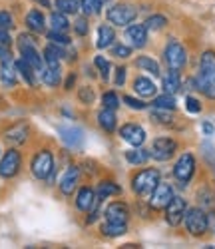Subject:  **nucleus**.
Here are the masks:
<instances>
[{
    "label": "nucleus",
    "instance_id": "nucleus-1",
    "mask_svg": "<svg viewBox=\"0 0 215 249\" xmlns=\"http://www.w3.org/2000/svg\"><path fill=\"white\" fill-rule=\"evenodd\" d=\"M30 172L36 179L40 181H46L52 178V172H54V158H52V152L50 150H40L36 152V156L32 158L30 161Z\"/></svg>",
    "mask_w": 215,
    "mask_h": 249
},
{
    "label": "nucleus",
    "instance_id": "nucleus-2",
    "mask_svg": "<svg viewBox=\"0 0 215 249\" xmlns=\"http://www.w3.org/2000/svg\"><path fill=\"white\" fill-rule=\"evenodd\" d=\"M158 183H160V172L147 168V170H142L140 174L134 176L132 188L138 196H152V192L156 190Z\"/></svg>",
    "mask_w": 215,
    "mask_h": 249
},
{
    "label": "nucleus",
    "instance_id": "nucleus-3",
    "mask_svg": "<svg viewBox=\"0 0 215 249\" xmlns=\"http://www.w3.org/2000/svg\"><path fill=\"white\" fill-rule=\"evenodd\" d=\"M183 223H185V230L191 233V235H203L207 231V227H209V217L203 210H199V207H191V210L185 212L183 215Z\"/></svg>",
    "mask_w": 215,
    "mask_h": 249
},
{
    "label": "nucleus",
    "instance_id": "nucleus-4",
    "mask_svg": "<svg viewBox=\"0 0 215 249\" xmlns=\"http://www.w3.org/2000/svg\"><path fill=\"white\" fill-rule=\"evenodd\" d=\"M20 168H22V156H20L18 150L10 148L0 156V178L12 179V178L18 176Z\"/></svg>",
    "mask_w": 215,
    "mask_h": 249
},
{
    "label": "nucleus",
    "instance_id": "nucleus-5",
    "mask_svg": "<svg viewBox=\"0 0 215 249\" xmlns=\"http://www.w3.org/2000/svg\"><path fill=\"white\" fill-rule=\"evenodd\" d=\"M163 60L169 66V70H181L185 66V60H187L185 48L178 42V40L171 38L167 42V46H165V50H163Z\"/></svg>",
    "mask_w": 215,
    "mask_h": 249
},
{
    "label": "nucleus",
    "instance_id": "nucleus-6",
    "mask_svg": "<svg viewBox=\"0 0 215 249\" xmlns=\"http://www.w3.org/2000/svg\"><path fill=\"white\" fill-rule=\"evenodd\" d=\"M138 16V10L134 6L127 4H116L112 8H108V22H112L116 26H130Z\"/></svg>",
    "mask_w": 215,
    "mask_h": 249
},
{
    "label": "nucleus",
    "instance_id": "nucleus-7",
    "mask_svg": "<svg viewBox=\"0 0 215 249\" xmlns=\"http://www.w3.org/2000/svg\"><path fill=\"white\" fill-rule=\"evenodd\" d=\"M193 172H196V158H193V154L189 152L181 154V158L174 165V178L179 183H187L193 178Z\"/></svg>",
    "mask_w": 215,
    "mask_h": 249
},
{
    "label": "nucleus",
    "instance_id": "nucleus-8",
    "mask_svg": "<svg viewBox=\"0 0 215 249\" xmlns=\"http://www.w3.org/2000/svg\"><path fill=\"white\" fill-rule=\"evenodd\" d=\"M171 197H174V188H171L169 183H165V181H160L156 185V190L152 192L149 205H152L154 210H165L167 203L171 201Z\"/></svg>",
    "mask_w": 215,
    "mask_h": 249
},
{
    "label": "nucleus",
    "instance_id": "nucleus-9",
    "mask_svg": "<svg viewBox=\"0 0 215 249\" xmlns=\"http://www.w3.org/2000/svg\"><path fill=\"white\" fill-rule=\"evenodd\" d=\"M185 212H187V205H185V199L183 197H171V201L167 203V207H165V219H167V223L169 225H179L181 221H183V215H185Z\"/></svg>",
    "mask_w": 215,
    "mask_h": 249
},
{
    "label": "nucleus",
    "instance_id": "nucleus-10",
    "mask_svg": "<svg viewBox=\"0 0 215 249\" xmlns=\"http://www.w3.org/2000/svg\"><path fill=\"white\" fill-rule=\"evenodd\" d=\"M178 150V143L174 140H169V138H158L154 142V146H152V158L158 160V161H167L171 156L176 154Z\"/></svg>",
    "mask_w": 215,
    "mask_h": 249
},
{
    "label": "nucleus",
    "instance_id": "nucleus-11",
    "mask_svg": "<svg viewBox=\"0 0 215 249\" xmlns=\"http://www.w3.org/2000/svg\"><path fill=\"white\" fill-rule=\"evenodd\" d=\"M120 138L130 143V146L140 148L145 142V130L142 126H138V124H124L120 128Z\"/></svg>",
    "mask_w": 215,
    "mask_h": 249
},
{
    "label": "nucleus",
    "instance_id": "nucleus-12",
    "mask_svg": "<svg viewBox=\"0 0 215 249\" xmlns=\"http://www.w3.org/2000/svg\"><path fill=\"white\" fill-rule=\"evenodd\" d=\"M106 221H114V223H127V217H130V210L124 201H114L106 207Z\"/></svg>",
    "mask_w": 215,
    "mask_h": 249
},
{
    "label": "nucleus",
    "instance_id": "nucleus-13",
    "mask_svg": "<svg viewBox=\"0 0 215 249\" xmlns=\"http://www.w3.org/2000/svg\"><path fill=\"white\" fill-rule=\"evenodd\" d=\"M18 50H20V58H24L36 72H42V70H44V56L38 52L36 44H30V46H18Z\"/></svg>",
    "mask_w": 215,
    "mask_h": 249
},
{
    "label": "nucleus",
    "instance_id": "nucleus-14",
    "mask_svg": "<svg viewBox=\"0 0 215 249\" xmlns=\"http://www.w3.org/2000/svg\"><path fill=\"white\" fill-rule=\"evenodd\" d=\"M125 38L130 46L134 48H143L147 42V28L143 24H130L125 28Z\"/></svg>",
    "mask_w": 215,
    "mask_h": 249
},
{
    "label": "nucleus",
    "instance_id": "nucleus-15",
    "mask_svg": "<svg viewBox=\"0 0 215 249\" xmlns=\"http://www.w3.org/2000/svg\"><path fill=\"white\" fill-rule=\"evenodd\" d=\"M78 179H80V170L76 165H70V168L64 172L62 179H60V192L64 196H72L76 192V185H78Z\"/></svg>",
    "mask_w": 215,
    "mask_h": 249
},
{
    "label": "nucleus",
    "instance_id": "nucleus-16",
    "mask_svg": "<svg viewBox=\"0 0 215 249\" xmlns=\"http://www.w3.org/2000/svg\"><path fill=\"white\" fill-rule=\"evenodd\" d=\"M28 138V124L24 122H18L14 126H10L6 132H4V140L12 146H20V143H24Z\"/></svg>",
    "mask_w": 215,
    "mask_h": 249
},
{
    "label": "nucleus",
    "instance_id": "nucleus-17",
    "mask_svg": "<svg viewBox=\"0 0 215 249\" xmlns=\"http://www.w3.org/2000/svg\"><path fill=\"white\" fill-rule=\"evenodd\" d=\"M0 82H2L4 88H14L18 82V70L14 62H8V64H0Z\"/></svg>",
    "mask_w": 215,
    "mask_h": 249
},
{
    "label": "nucleus",
    "instance_id": "nucleus-18",
    "mask_svg": "<svg viewBox=\"0 0 215 249\" xmlns=\"http://www.w3.org/2000/svg\"><path fill=\"white\" fill-rule=\"evenodd\" d=\"M24 22H26V26H28V30H32V32H36V34H42L46 30V20H44V14H42L40 10H30L28 14H26V18H24Z\"/></svg>",
    "mask_w": 215,
    "mask_h": 249
},
{
    "label": "nucleus",
    "instance_id": "nucleus-19",
    "mask_svg": "<svg viewBox=\"0 0 215 249\" xmlns=\"http://www.w3.org/2000/svg\"><path fill=\"white\" fill-rule=\"evenodd\" d=\"M14 64H16V70H18V74L22 76V80L26 82V84L30 86V88H34L36 86V70L28 64V62L24 60V58H18V60H14Z\"/></svg>",
    "mask_w": 215,
    "mask_h": 249
},
{
    "label": "nucleus",
    "instance_id": "nucleus-20",
    "mask_svg": "<svg viewBox=\"0 0 215 249\" xmlns=\"http://www.w3.org/2000/svg\"><path fill=\"white\" fill-rule=\"evenodd\" d=\"M96 197H98V194L92 188H82L76 196V207L82 212H90V207L96 201Z\"/></svg>",
    "mask_w": 215,
    "mask_h": 249
},
{
    "label": "nucleus",
    "instance_id": "nucleus-21",
    "mask_svg": "<svg viewBox=\"0 0 215 249\" xmlns=\"http://www.w3.org/2000/svg\"><path fill=\"white\" fill-rule=\"evenodd\" d=\"M203 78H215V52L207 50L203 52L201 60H199V74Z\"/></svg>",
    "mask_w": 215,
    "mask_h": 249
},
{
    "label": "nucleus",
    "instance_id": "nucleus-22",
    "mask_svg": "<svg viewBox=\"0 0 215 249\" xmlns=\"http://www.w3.org/2000/svg\"><path fill=\"white\" fill-rule=\"evenodd\" d=\"M134 90H136V94L142 96V98H152V96H156V84H154V82L149 80V78H145V76L136 78Z\"/></svg>",
    "mask_w": 215,
    "mask_h": 249
},
{
    "label": "nucleus",
    "instance_id": "nucleus-23",
    "mask_svg": "<svg viewBox=\"0 0 215 249\" xmlns=\"http://www.w3.org/2000/svg\"><path fill=\"white\" fill-rule=\"evenodd\" d=\"M114 40H116V32L112 26H108V24H102L98 28V40H96V46L98 48H108V46H112L114 44Z\"/></svg>",
    "mask_w": 215,
    "mask_h": 249
},
{
    "label": "nucleus",
    "instance_id": "nucleus-24",
    "mask_svg": "<svg viewBox=\"0 0 215 249\" xmlns=\"http://www.w3.org/2000/svg\"><path fill=\"white\" fill-rule=\"evenodd\" d=\"M181 88V80H179V70H169L163 76V90L167 94H178Z\"/></svg>",
    "mask_w": 215,
    "mask_h": 249
},
{
    "label": "nucleus",
    "instance_id": "nucleus-25",
    "mask_svg": "<svg viewBox=\"0 0 215 249\" xmlns=\"http://www.w3.org/2000/svg\"><path fill=\"white\" fill-rule=\"evenodd\" d=\"M98 124L102 126L104 132H114V130H116V110L104 108V110L98 114Z\"/></svg>",
    "mask_w": 215,
    "mask_h": 249
},
{
    "label": "nucleus",
    "instance_id": "nucleus-26",
    "mask_svg": "<svg viewBox=\"0 0 215 249\" xmlns=\"http://www.w3.org/2000/svg\"><path fill=\"white\" fill-rule=\"evenodd\" d=\"M193 84L199 92H203V96L215 100V78H203V76H197L193 80Z\"/></svg>",
    "mask_w": 215,
    "mask_h": 249
},
{
    "label": "nucleus",
    "instance_id": "nucleus-27",
    "mask_svg": "<svg viewBox=\"0 0 215 249\" xmlns=\"http://www.w3.org/2000/svg\"><path fill=\"white\" fill-rule=\"evenodd\" d=\"M60 134H62V140L66 142L68 146H72V148L80 146L82 140H84V134H82V130H78V128H62Z\"/></svg>",
    "mask_w": 215,
    "mask_h": 249
},
{
    "label": "nucleus",
    "instance_id": "nucleus-28",
    "mask_svg": "<svg viewBox=\"0 0 215 249\" xmlns=\"http://www.w3.org/2000/svg\"><path fill=\"white\" fill-rule=\"evenodd\" d=\"M40 74H42V82L46 86L56 88L60 84V66H46Z\"/></svg>",
    "mask_w": 215,
    "mask_h": 249
},
{
    "label": "nucleus",
    "instance_id": "nucleus-29",
    "mask_svg": "<svg viewBox=\"0 0 215 249\" xmlns=\"http://www.w3.org/2000/svg\"><path fill=\"white\" fill-rule=\"evenodd\" d=\"M44 62H46V66H60V60H62V50L52 42V44H48L46 48H44Z\"/></svg>",
    "mask_w": 215,
    "mask_h": 249
},
{
    "label": "nucleus",
    "instance_id": "nucleus-30",
    "mask_svg": "<svg viewBox=\"0 0 215 249\" xmlns=\"http://www.w3.org/2000/svg\"><path fill=\"white\" fill-rule=\"evenodd\" d=\"M149 158H152V154H149L147 150H143L142 146H140V148H136V150L125 152V160L130 161V163H134V165H143Z\"/></svg>",
    "mask_w": 215,
    "mask_h": 249
},
{
    "label": "nucleus",
    "instance_id": "nucleus-31",
    "mask_svg": "<svg viewBox=\"0 0 215 249\" xmlns=\"http://www.w3.org/2000/svg\"><path fill=\"white\" fill-rule=\"evenodd\" d=\"M127 231V225L125 223H114V221H106L102 225V233L106 237H120Z\"/></svg>",
    "mask_w": 215,
    "mask_h": 249
},
{
    "label": "nucleus",
    "instance_id": "nucleus-32",
    "mask_svg": "<svg viewBox=\"0 0 215 249\" xmlns=\"http://www.w3.org/2000/svg\"><path fill=\"white\" fill-rule=\"evenodd\" d=\"M50 26H52V30H56V32H66L68 26H70V22H68L66 14L60 12V10H56V12L50 14Z\"/></svg>",
    "mask_w": 215,
    "mask_h": 249
},
{
    "label": "nucleus",
    "instance_id": "nucleus-33",
    "mask_svg": "<svg viewBox=\"0 0 215 249\" xmlns=\"http://www.w3.org/2000/svg\"><path fill=\"white\" fill-rule=\"evenodd\" d=\"M136 66L138 68H142V70H145V72H149L152 76H160L161 72H160V64L156 60H152L149 56H140L138 60H136Z\"/></svg>",
    "mask_w": 215,
    "mask_h": 249
},
{
    "label": "nucleus",
    "instance_id": "nucleus-34",
    "mask_svg": "<svg viewBox=\"0 0 215 249\" xmlns=\"http://www.w3.org/2000/svg\"><path fill=\"white\" fill-rule=\"evenodd\" d=\"M98 197L100 199H106V197H112V196H118L120 194V185H116L114 181H102L96 190Z\"/></svg>",
    "mask_w": 215,
    "mask_h": 249
},
{
    "label": "nucleus",
    "instance_id": "nucleus-35",
    "mask_svg": "<svg viewBox=\"0 0 215 249\" xmlns=\"http://www.w3.org/2000/svg\"><path fill=\"white\" fill-rule=\"evenodd\" d=\"M154 108H161V110H176V98L174 94H161L154 100Z\"/></svg>",
    "mask_w": 215,
    "mask_h": 249
},
{
    "label": "nucleus",
    "instance_id": "nucleus-36",
    "mask_svg": "<svg viewBox=\"0 0 215 249\" xmlns=\"http://www.w3.org/2000/svg\"><path fill=\"white\" fill-rule=\"evenodd\" d=\"M54 4L60 12L64 14H76L80 10V4H78V0H54Z\"/></svg>",
    "mask_w": 215,
    "mask_h": 249
},
{
    "label": "nucleus",
    "instance_id": "nucleus-37",
    "mask_svg": "<svg viewBox=\"0 0 215 249\" xmlns=\"http://www.w3.org/2000/svg\"><path fill=\"white\" fill-rule=\"evenodd\" d=\"M165 24H167V18H165V16H161V14L149 16V18L145 20V22H143V26H145L147 30H161Z\"/></svg>",
    "mask_w": 215,
    "mask_h": 249
},
{
    "label": "nucleus",
    "instance_id": "nucleus-38",
    "mask_svg": "<svg viewBox=\"0 0 215 249\" xmlns=\"http://www.w3.org/2000/svg\"><path fill=\"white\" fill-rule=\"evenodd\" d=\"M82 10L88 14V16H96L100 14V8H102V2L100 0H82Z\"/></svg>",
    "mask_w": 215,
    "mask_h": 249
},
{
    "label": "nucleus",
    "instance_id": "nucleus-39",
    "mask_svg": "<svg viewBox=\"0 0 215 249\" xmlns=\"http://www.w3.org/2000/svg\"><path fill=\"white\" fill-rule=\"evenodd\" d=\"M94 66L100 70V76L104 80H108V76H110V62H108L104 56H96L94 58Z\"/></svg>",
    "mask_w": 215,
    "mask_h": 249
},
{
    "label": "nucleus",
    "instance_id": "nucleus-40",
    "mask_svg": "<svg viewBox=\"0 0 215 249\" xmlns=\"http://www.w3.org/2000/svg\"><path fill=\"white\" fill-rule=\"evenodd\" d=\"M102 102H104V108H110V110H118L120 106V98L116 92H106L102 96Z\"/></svg>",
    "mask_w": 215,
    "mask_h": 249
},
{
    "label": "nucleus",
    "instance_id": "nucleus-41",
    "mask_svg": "<svg viewBox=\"0 0 215 249\" xmlns=\"http://www.w3.org/2000/svg\"><path fill=\"white\" fill-rule=\"evenodd\" d=\"M171 110H161V108H156L154 112H152V120L154 122H158V124H171V114H169Z\"/></svg>",
    "mask_w": 215,
    "mask_h": 249
},
{
    "label": "nucleus",
    "instance_id": "nucleus-42",
    "mask_svg": "<svg viewBox=\"0 0 215 249\" xmlns=\"http://www.w3.org/2000/svg\"><path fill=\"white\" fill-rule=\"evenodd\" d=\"M0 28L2 30H12L14 28V18L8 10H0Z\"/></svg>",
    "mask_w": 215,
    "mask_h": 249
},
{
    "label": "nucleus",
    "instance_id": "nucleus-43",
    "mask_svg": "<svg viewBox=\"0 0 215 249\" xmlns=\"http://www.w3.org/2000/svg\"><path fill=\"white\" fill-rule=\"evenodd\" d=\"M185 110H187L189 114H199V112H201L199 100L193 98V96H187V98H185Z\"/></svg>",
    "mask_w": 215,
    "mask_h": 249
},
{
    "label": "nucleus",
    "instance_id": "nucleus-44",
    "mask_svg": "<svg viewBox=\"0 0 215 249\" xmlns=\"http://www.w3.org/2000/svg\"><path fill=\"white\" fill-rule=\"evenodd\" d=\"M78 98L82 104H92L94 102V90L90 86H84L80 92H78Z\"/></svg>",
    "mask_w": 215,
    "mask_h": 249
},
{
    "label": "nucleus",
    "instance_id": "nucleus-45",
    "mask_svg": "<svg viewBox=\"0 0 215 249\" xmlns=\"http://www.w3.org/2000/svg\"><path fill=\"white\" fill-rule=\"evenodd\" d=\"M48 40H50V42H54V44H60V46H68V44H70V40L64 36V34L56 32V30H52V32L48 34Z\"/></svg>",
    "mask_w": 215,
    "mask_h": 249
},
{
    "label": "nucleus",
    "instance_id": "nucleus-46",
    "mask_svg": "<svg viewBox=\"0 0 215 249\" xmlns=\"http://www.w3.org/2000/svg\"><path fill=\"white\" fill-rule=\"evenodd\" d=\"M112 54L116 56V58H127L132 54V46H125V44H116L114 46V50H112Z\"/></svg>",
    "mask_w": 215,
    "mask_h": 249
},
{
    "label": "nucleus",
    "instance_id": "nucleus-47",
    "mask_svg": "<svg viewBox=\"0 0 215 249\" xmlns=\"http://www.w3.org/2000/svg\"><path fill=\"white\" fill-rule=\"evenodd\" d=\"M8 62H14L12 50H10V46H2V44H0V64H8Z\"/></svg>",
    "mask_w": 215,
    "mask_h": 249
},
{
    "label": "nucleus",
    "instance_id": "nucleus-48",
    "mask_svg": "<svg viewBox=\"0 0 215 249\" xmlns=\"http://www.w3.org/2000/svg\"><path fill=\"white\" fill-rule=\"evenodd\" d=\"M124 102H125L132 110H145V106H147V104H143L142 100H136V98H132V96H124Z\"/></svg>",
    "mask_w": 215,
    "mask_h": 249
},
{
    "label": "nucleus",
    "instance_id": "nucleus-49",
    "mask_svg": "<svg viewBox=\"0 0 215 249\" xmlns=\"http://www.w3.org/2000/svg\"><path fill=\"white\" fill-rule=\"evenodd\" d=\"M74 28H76V34H78V36H86V32H88V22H86L84 18H78Z\"/></svg>",
    "mask_w": 215,
    "mask_h": 249
},
{
    "label": "nucleus",
    "instance_id": "nucleus-50",
    "mask_svg": "<svg viewBox=\"0 0 215 249\" xmlns=\"http://www.w3.org/2000/svg\"><path fill=\"white\" fill-rule=\"evenodd\" d=\"M0 44H2V46H12L10 30H2V28H0Z\"/></svg>",
    "mask_w": 215,
    "mask_h": 249
},
{
    "label": "nucleus",
    "instance_id": "nucleus-51",
    "mask_svg": "<svg viewBox=\"0 0 215 249\" xmlns=\"http://www.w3.org/2000/svg\"><path fill=\"white\" fill-rule=\"evenodd\" d=\"M124 82H125V68H118L116 70V84L124 86Z\"/></svg>",
    "mask_w": 215,
    "mask_h": 249
},
{
    "label": "nucleus",
    "instance_id": "nucleus-52",
    "mask_svg": "<svg viewBox=\"0 0 215 249\" xmlns=\"http://www.w3.org/2000/svg\"><path fill=\"white\" fill-rule=\"evenodd\" d=\"M201 130H203V134H205V136H211L215 128H213V124H209V122H203V126H201Z\"/></svg>",
    "mask_w": 215,
    "mask_h": 249
},
{
    "label": "nucleus",
    "instance_id": "nucleus-53",
    "mask_svg": "<svg viewBox=\"0 0 215 249\" xmlns=\"http://www.w3.org/2000/svg\"><path fill=\"white\" fill-rule=\"evenodd\" d=\"M74 82H76V74H70V78L66 80V90H72V86H74Z\"/></svg>",
    "mask_w": 215,
    "mask_h": 249
},
{
    "label": "nucleus",
    "instance_id": "nucleus-54",
    "mask_svg": "<svg viewBox=\"0 0 215 249\" xmlns=\"http://www.w3.org/2000/svg\"><path fill=\"white\" fill-rule=\"evenodd\" d=\"M36 2H38V4H42L44 8H50V0H36Z\"/></svg>",
    "mask_w": 215,
    "mask_h": 249
},
{
    "label": "nucleus",
    "instance_id": "nucleus-55",
    "mask_svg": "<svg viewBox=\"0 0 215 249\" xmlns=\"http://www.w3.org/2000/svg\"><path fill=\"white\" fill-rule=\"evenodd\" d=\"M100 2H112V0H100Z\"/></svg>",
    "mask_w": 215,
    "mask_h": 249
},
{
    "label": "nucleus",
    "instance_id": "nucleus-56",
    "mask_svg": "<svg viewBox=\"0 0 215 249\" xmlns=\"http://www.w3.org/2000/svg\"><path fill=\"white\" fill-rule=\"evenodd\" d=\"M0 156H2V150H0Z\"/></svg>",
    "mask_w": 215,
    "mask_h": 249
}]
</instances>
